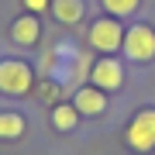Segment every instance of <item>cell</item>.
<instances>
[{
	"label": "cell",
	"instance_id": "cell-1",
	"mask_svg": "<svg viewBox=\"0 0 155 155\" xmlns=\"http://www.w3.org/2000/svg\"><path fill=\"white\" fill-rule=\"evenodd\" d=\"M124 145L138 155L155 152V107H138L124 127Z\"/></svg>",
	"mask_w": 155,
	"mask_h": 155
},
{
	"label": "cell",
	"instance_id": "cell-2",
	"mask_svg": "<svg viewBox=\"0 0 155 155\" xmlns=\"http://www.w3.org/2000/svg\"><path fill=\"white\" fill-rule=\"evenodd\" d=\"M86 41H90V48L100 52V55H114V52H121V45H124V24H121V17H97L93 24L86 28Z\"/></svg>",
	"mask_w": 155,
	"mask_h": 155
},
{
	"label": "cell",
	"instance_id": "cell-3",
	"mask_svg": "<svg viewBox=\"0 0 155 155\" xmlns=\"http://www.w3.org/2000/svg\"><path fill=\"white\" fill-rule=\"evenodd\" d=\"M35 86V69L24 59H0V93L4 97H24Z\"/></svg>",
	"mask_w": 155,
	"mask_h": 155
},
{
	"label": "cell",
	"instance_id": "cell-4",
	"mask_svg": "<svg viewBox=\"0 0 155 155\" xmlns=\"http://www.w3.org/2000/svg\"><path fill=\"white\" fill-rule=\"evenodd\" d=\"M121 52L131 62H138V66H145V62L155 59V28L152 24H131V28H124V45Z\"/></svg>",
	"mask_w": 155,
	"mask_h": 155
},
{
	"label": "cell",
	"instance_id": "cell-5",
	"mask_svg": "<svg viewBox=\"0 0 155 155\" xmlns=\"http://www.w3.org/2000/svg\"><path fill=\"white\" fill-rule=\"evenodd\" d=\"M90 83H93L97 90H104V93L121 90V86H124V66H121V59L100 55L93 66H90Z\"/></svg>",
	"mask_w": 155,
	"mask_h": 155
},
{
	"label": "cell",
	"instance_id": "cell-6",
	"mask_svg": "<svg viewBox=\"0 0 155 155\" xmlns=\"http://www.w3.org/2000/svg\"><path fill=\"white\" fill-rule=\"evenodd\" d=\"M72 107L79 110V117H100V114L107 110V93L97 90L93 83H90V86H79L76 93H72Z\"/></svg>",
	"mask_w": 155,
	"mask_h": 155
},
{
	"label": "cell",
	"instance_id": "cell-7",
	"mask_svg": "<svg viewBox=\"0 0 155 155\" xmlns=\"http://www.w3.org/2000/svg\"><path fill=\"white\" fill-rule=\"evenodd\" d=\"M11 41L21 45V48H35L41 41V24H38V14H21L11 21Z\"/></svg>",
	"mask_w": 155,
	"mask_h": 155
},
{
	"label": "cell",
	"instance_id": "cell-8",
	"mask_svg": "<svg viewBox=\"0 0 155 155\" xmlns=\"http://www.w3.org/2000/svg\"><path fill=\"white\" fill-rule=\"evenodd\" d=\"M52 17L59 24H66V28H72V24H79L86 17V4L83 0H52Z\"/></svg>",
	"mask_w": 155,
	"mask_h": 155
},
{
	"label": "cell",
	"instance_id": "cell-9",
	"mask_svg": "<svg viewBox=\"0 0 155 155\" xmlns=\"http://www.w3.org/2000/svg\"><path fill=\"white\" fill-rule=\"evenodd\" d=\"M28 131V121L17 110H0V141H17Z\"/></svg>",
	"mask_w": 155,
	"mask_h": 155
},
{
	"label": "cell",
	"instance_id": "cell-10",
	"mask_svg": "<svg viewBox=\"0 0 155 155\" xmlns=\"http://www.w3.org/2000/svg\"><path fill=\"white\" fill-rule=\"evenodd\" d=\"M79 124V110L72 104H55L52 107V127L55 131H72Z\"/></svg>",
	"mask_w": 155,
	"mask_h": 155
},
{
	"label": "cell",
	"instance_id": "cell-11",
	"mask_svg": "<svg viewBox=\"0 0 155 155\" xmlns=\"http://www.w3.org/2000/svg\"><path fill=\"white\" fill-rule=\"evenodd\" d=\"M100 7L110 17H127V14H134L141 7V0H100Z\"/></svg>",
	"mask_w": 155,
	"mask_h": 155
},
{
	"label": "cell",
	"instance_id": "cell-12",
	"mask_svg": "<svg viewBox=\"0 0 155 155\" xmlns=\"http://www.w3.org/2000/svg\"><path fill=\"white\" fill-rule=\"evenodd\" d=\"M24 4V11L28 14H45V11H52V0H21Z\"/></svg>",
	"mask_w": 155,
	"mask_h": 155
}]
</instances>
